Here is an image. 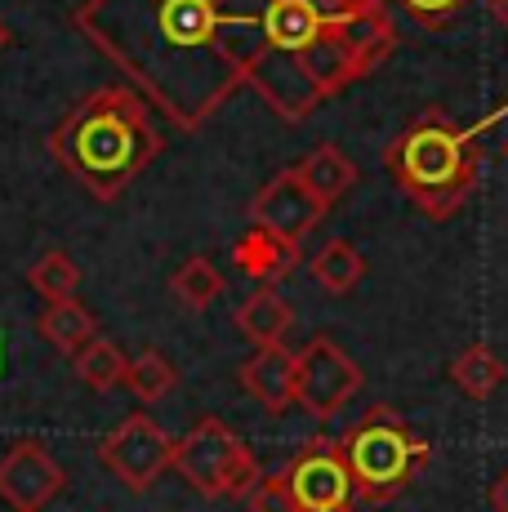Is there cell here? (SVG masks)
<instances>
[{
    "label": "cell",
    "instance_id": "obj_1",
    "mask_svg": "<svg viewBox=\"0 0 508 512\" xmlns=\"http://www.w3.org/2000/svg\"><path fill=\"white\" fill-rule=\"evenodd\" d=\"M72 27L183 134L246 90L263 54V0H85Z\"/></svg>",
    "mask_w": 508,
    "mask_h": 512
},
{
    "label": "cell",
    "instance_id": "obj_2",
    "mask_svg": "<svg viewBox=\"0 0 508 512\" xmlns=\"http://www.w3.org/2000/svg\"><path fill=\"white\" fill-rule=\"evenodd\" d=\"M393 49L388 0H263V54L246 90L299 125L366 81Z\"/></svg>",
    "mask_w": 508,
    "mask_h": 512
},
{
    "label": "cell",
    "instance_id": "obj_3",
    "mask_svg": "<svg viewBox=\"0 0 508 512\" xmlns=\"http://www.w3.org/2000/svg\"><path fill=\"white\" fill-rule=\"evenodd\" d=\"M165 152L152 103L134 85H103L85 94L50 134V156L94 201H116Z\"/></svg>",
    "mask_w": 508,
    "mask_h": 512
},
{
    "label": "cell",
    "instance_id": "obj_4",
    "mask_svg": "<svg viewBox=\"0 0 508 512\" xmlns=\"http://www.w3.org/2000/svg\"><path fill=\"white\" fill-rule=\"evenodd\" d=\"M508 107H495L491 116H482L477 125H455L442 107H428L415 121L388 143L384 170L393 174V183L410 196L419 214H428L433 223L451 219L459 205L477 192V174H482V139Z\"/></svg>",
    "mask_w": 508,
    "mask_h": 512
},
{
    "label": "cell",
    "instance_id": "obj_5",
    "mask_svg": "<svg viewBox=\"0 0 508 512\" xmlns=\"http://www.w3.org/2000/svg\"><path fill=\"white\" fill-rule=\"evenodd\" d=\"M348 459V477L361 504H388L415 481V472L433 459V446L388 406H375L361 423L339 437Z\"/></svg>",
    "mask_w": 508,
    "mask_h": 512
},
{
    "label": "cell",
    "instance_id": "obj_6",
    "mask_svg": "<svg viewBox=\"0 0 508 512\" xmlns=\"http://www.w3.org/2000/svg\"><path fill=\"white\" fill-rule=\"evenodd\" d=\"M174 472L205 499H246V490L263 477L246 441L219 415L197 419L174 441Z\"/></svg>",
    "mask_w": 508,
    "mask_h": 512
},
{
    "label": "cell",
    "instance_id": "obj_7",
    "mask_svg": "<svg viewBox=\"0 0 508 512\" xmlns=\"http://www.w3.org/2000/svg\"><path fill=\"white\" fill-rule=\"evenodd\" d=\"M99 464L112 472L121 486L152 490L156 481H161V472H170V464H174V437L148 410H139V415L121 419L99 441Z\"/></svg>",
    "mask_w": 508,
    "mask_h": 512
},
{
    "label": "cell",
    "instance_id": "obj_8",
    "mask_svg": "<svg viewBox=\"0 0 508 512\" xmlns=\"http://www.w3.org/2000/svg\"><path fill=\"white\" fill-rule=\"evenodd\" d=\"M357 392L361 366L330 334H317L304 352H295V406H304L312 419H335Z\"/></svg>",
    "mask_w": 508,
    "mask_h": 512
},
{
    "label": "cell",
    "instance_id": "obj_9",
    "mask_svg": "<svg viewBox=\"0 0 508 512\" xmlns=\"http://www.w3.org/2000/svg\"><path fill=\"white\" fill-rule=\"evenodd\" d=\"M286 486L295 512H357V490L339 437H312L286 464Z\"/></svg>",
    "mask_w": 508,
    "mask_h": 512
},
{
    "label": "cell",
    "instance_id": "obj_10",
    "mask_svg": "<svg viewBox=\"0 0 508 512\" xmlns=\"http://www.w3.org/2000/svg\"><path fill=\"white\" fill-rule=\"evenodd\" d=\"M326 214H330V205L299 179L295 165L272 174V179L259 187V196L250 201L254 228H268V232L286 236V241H295V245H304V236L317 228V223H326Z\"/></svg>",
    "mask_w": 508,
    "mask_h": 512
},
{
    "label": "cell",
    "instance_id": "obj_11",
    "mask_svg": "<svg viewBox=\"0 0 508 512\" xmlns=\"http://www.w3.org/2000/svg\"><path fill=\"white\" fill-rule=\"evenodd\" d=\"M63 486L67 472L41 441H18L0 459V504L9 512H45L63 495Z\"/></svg>",
    "mask_w": 508,
    "mask_h": 512
},
{
    "label": "cell",
    "instance_id": "obj_12",
    "mask_svg": "<svg viewBox=\"0 0 508 512\" xmlns=\"http://www.w3.org/2000/svg\"><path fill=\"white\" fill-rule=\"evenodd\" d=\"M241 388L259 401L268 415H286L295 406V352L277 348H254L237 370Z\"/></svg>",
    "mask_w": 508,
    "mask_h": 512
},
{
    "label": "cell",
    "instance_id": "obj_13",
    "mask_svg": "<svg viewBox=\"0 0 508 512\" xmlns=\"http://www.w3.org/2000/svg\"><path fill=\"white\" fill-rule=\"evenodd\" d=\"M232 263H237V272L241 277H250V281H281V277H290V272L299 268V245L295 241H286V236H277V232H268V228H250L232 241Z\"/></svg>",
    "mask_w": 508,
    "mask_h": 512
},
{
    "label": "cell",
    "instance_id": "obj_14",
    "mask_svg": "<svg viewBox=\"0 0 508 512\" xmlns=\"http://www.w3.org/2000/svg\"><path fill=\"white\" fill-rule=\"evenodd\" d=\"M290 326H295V308H290L272 285L254 290L237 308V330H241V339L254 343V348H277Z\"/></svg>",
    "mask_w": 508,
    "mask_h": 512
},
{
    "label": "cell",
    "instance_id": "obj_15",
    "mask_svg": "<svg viewBox=\"0 0 508 512\" xmlns=\"http://www.w3.org/2000/svg\"><path fill=\"white\" fill-rule=\"evenodd\" d=\"M299 170V179H304L312 192L321 196V201L335 210V201L339 196H348V187L357 183V165L348 161L344 152H339L335 143H321V147H312V152L304 156V161L295 165Z\"/></svg>",
    "mask_w": 508,
    "mask_h": 512
},
{
    "label": "cell",
    "instance_id": "obj_16",
    "mask_svg": "<svg viewBox=\"0 0 508 512\" xmlns=\"http://www.w3.org/2000/svg\"><path fill=\"white\" fill-rule=\"evenodd\" d=\"M504 374H508V366L500 361V352H495L491 343H468V348L451 361V383L468 401H486L504 383Z\"/></svg>",
    "mask_w": 508,
    "mask_h": 512
},
{
    "label": "cell",
    "instance_id": "obj_17",
    "mask_svg": "<svg viewBox=\"0 0 508 512\" xmlns=\"http://www.w3.org/2000/svg\"><path fill=\"white\" fill-rule=\"evenodd\" d=\"M366 277V259L353 241H326L312 254V281L326 294H353Z\"/></svg>",
    "mask_w": 508,
    "mask_h": 512
},
{
    "label": "cell",
    "instance_id": "obj_18",
    "mask_svg": "<svg viewBox=\"0 0 508 512\" xmlns=\"http://www.w3.org/2000/svg\"><path fill=\"white\" fill-rule=\"evenodd\" d=\"M41 334L54 343L58 352L76 357V352L99 334V321H94V312L81 308L76 299H63V303H50V308L41 312Z\"/></svg>",
    "mask_w": 508,
    "mask_h": 512
},
{
    "label": "cell",
    "instance_id": "obj_19",
    "mask_svg": "<svg viewBox=\"0 0 508 512\" xmlns=\"http://www.w3.org/2000/svg\"><path fill=\"white\" fill-rule=\"evenodd\" d=\"M76 374H81V383L85 388H94V392H112V388H121L125 383V366H130V361H125V352L116 348L112 339H99V334H94L90 343H85L81 352H76Z\"/></svg>",
    "mask_w": 508,
    "mask_h": 512
},
{
    "label": "cell",
    "instance_id": "obj_20",
    "mask_svg": "<svg viewBox=\"0 0 508 512\" xmlns=\"http://www.w3.org/2000/svg\"><path fill=\"white\" fill-rule=\"evenodd\" d=\"M170 294L179 299V308L188 312H205L214 299L223 294V272L214 268L205 254H197V259H188L179 272L170 277Z\"/></svg>",
    "mask_w": 508,
    "mask_h": 512
},
{
    "label": "cell",
    "instance_id": "obj_21",
    "mask_svg": "<svg viewBox=\"0 0 508 512\" xmlns=\"http://www.w3.org/2000/svg\"><path fill=\"white\" fill-rule=\"evenodd\" d=\"M27 285L41 294L45 303H63V299H76V285H81V268L67 250H45L41 259L27 268Z\"/></svg>",
    "mask_w": 508,
    "mask_h": 512
},
{
    "label": "cell",
    "instance_id": "obj_22",
    "mask_svg": "<svg viewBox=\"0 0 508 512\" xmlns=\"http://www.w3.org/2000/svg\"><path fill=\"white\" fill-rule=\"evenodd\" d=\"M174 383H179V374H174V366L156 348L139 352V357L125 366V388H130L139 401H148V406H152V401H161Z\"/></svg>",
    "mask_w": 508,
    "mask_h": 512
},
{
    "label": "cell",
    "instance_id": "obj_23",
    "mask_svg": "<svg viewBox=\"0 0 508 512\" xmlns=\"http://www.w3.org/2000/svg\"><path fill=\"white\" fill-rule=\"evenodd\" d=\"M246 512H295L290 504V486H286V472H268L246 490Z\"/></svg>",
    "mask_w": 508,
    "mask_h": 512
},
{
    "label": "cell",
    "instance_id": "obj_24",
    "mask_svg": "<svg viewBox=\"0 0 508 512\" xmlns=\"http://www.w3.org/2000/svg\"><path fill=\"white\" fill-rule=\"evenodd\" d=\"M397 5H402L419 27H433V32H442V27L459 14V9H464V0H397Z\"/></svg>",
    "mask_w": 508,
    "mask_h": 512
},
{
    "label": "cell",
    "instance_id": "obj_25",
    "mask_svg": "<svg viewBox=\"0 0 508 512\" xmlns=\"http://www.w3.org/2000/svg\"><path fill=\"white\" fill-rule=\"evenodd\" d=\"M486 499H491V512H508V468L491 481V495Z\"/></svg>",
    "mask_w": 508,
    "mask_h": 512
},
{
    "label": "cell",
    "instance_id": "obj_26",
    "mask_svg": "<svg viewBox=\"0 0 508 512\" xmlns=\"http://www.w3.org/2000/svg\"><path fill=\"white\" fill-rule=\"evenodd\" d=\"M486 9H491V18L508 32V0H486Z\"/></svg>",
    "mask_w": 508,
    "mask_h": 512
},
{
    "label": "cell",
    "instance_id": "obj_27",
    "mask_svg": "<svg viewBox=\"0 0 508 512\" xmlns=\"http://www.w3.org/2000/svg\"><path fill=\"white\" fill-rule=\"evenodd\" d=\"M5 45H9V27L0 23V49H5Z\"/></svg>",
    "mask_w": 508,
    "mask_h": 512
},
{
    "label": "cell",
    "instance_id": "obj_28",
    "mask_svg": "<svg viewBox=\"0 0 508 512\" xmlns=\"http://www.w3.org/2000/svg\"><path fill=\"white\" fill-rule=\"evenodd\" d=\"M504 152H508V147H504Z\"/></svg>",
    "mask_w": 508,
    "mask_h": 512
}]
</instances>
